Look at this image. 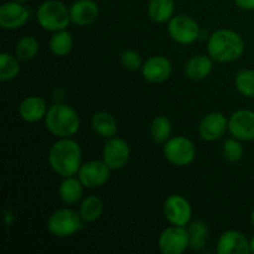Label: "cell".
Masks as SVG:
<instances>
[{
  "mask_svg": "<svg viewBox=\"0 0 254 254\" xmlns=\"http://www.w3.org/2000/svg\"><path fill=\"white\" fill-rule=\"evenodd\" d=\"M52 170L64 178L74 176L82 166V150L79 144L71 138H60L49 153Z\"/></svg>",
  "mask_w": 254,
  "mask_h": 254,
  "instance_id": "cell-1",
  "label": "cell"
},
{
  "mask_svg": "<svg viewBox=\"0 0 254 254\" xmlns=\"http://www.w3.org/2000/svg\"><path fill=\"white\" fill-rule=\"evenodd\" d=\"M207 52L215 61L233 62L245 52V41L233 30H217L208 39Z\"/></svg>",
  "mask_w": 254,
  "mask_h": 254,
  "instance_id": "cell-2",
  "label": "cell"
},
{
  "mask_svg": "<svg viewBox=\"0 0 254 254\" xmlns=\"http://www.w3.org/2000/svg\"><path fill=\"white\" fill-rule=\"evenodd\" d=\"M45 124L47 130L57 138H71L78 131L81 119L72 107L56 103L47 111Z\"/></svg>",
  "mask_w": 254,
  "mask_h": 254,
  "instance_id": "cell-3",
  "label": "cell"
},
{
  "mask_svg": "<svg viewBox=\"0 0 254 254\" xmlns=\"http://www.w3.org/2000/svg\"><path fill=\"white\" fill-rule=\"evenodd\" d=\"M36 17L42 29L52 32L64 30L71 21L68 7L60 0H45L37 9Z\"/></svg>",
  "mask_w": 254,
  "mask_h": 254,
  "instance_id": "cell-4",
  "label": "cell"
},
{
  "mask_svg": "<svg viewBox=\"0 0 254 254\" xmlns=\"http://www.w3.org/2000/svg\"><path fill=\"white\" fill-rule=\"evenodd\" d=\"M83 227L84 221L82 220L79 213L69 208L55 211L47 221V228L50 232L60 238L71 237Z\"/></svg>",
  "mask_w": 254,
  "mask_h": 254,
  "instance_id": "cell-5",
  "label": "cell"
},
{
  "mask_svg": "<svg viewBox=\"0 0 254 254\" xmlns=\"http://www.w3.org/2000/svg\"><path fill=\"white\" fill-rule=\"evenodd\" d=\"M164 155L166 160L176 166H186L196 156V146L185 136H174L164 144Z\"/></svg>",
  "mask_w": 254,
  "mask_h": 254,
  "instance_id": "cell-6",
  "label": "cell"
},
{
  "mask_svg": "<svg viewBox=\"0 0 254 254\" xmlns=\"http://www.w3.org/2000/svg\"><path fill=\"white\" fill-rule=\"evenodd\" d=\"M168 31L171 39L181 45L192 44L200 36V26L188 15H176L171 17Z\"/></svg>",
  "mask_w": 254,
  "mask_h": 254,
  "instance_id": "cell-7",
  "label": "cell"
},
{
  "mask_svg": "<svg viewBox=\"0 0 254 254\" xmlns=\"http://www.w3.org/2000/svg\"><path fill=\"white\" fill-rule=\"evenodd\" d=\"M159 251L163 254H181L190 247L189 231L181 226H170L161 232L158 241Z\"/></svg>",
  "mask_w": 254,
  "mask_h": 254,
  "instance_id": "cell-8",
  "label": "cell"
},
{
  "mask_svg": "<svg viewBox=\"0 0 254 254\" xmlns=\"http://www.w3.org/2000/svg\"><path fill=\"white\" fill-rule=\"evenodd\" d=\"M164 215L171 225L186 227L191 221L192 208L185 197L180 195H171L164 203Z\"/></svg>",
  "mask_w": 254,
  "mask_h": 254,
  "instance_id": "cell-9",
  "label": "cell"
},
{
  "mask_svg": "<svg viewBox=\"0 0 254 254\" xmlns=\"http://www.w3.org/2000/svg\"><path fill=\"white\" fill-rule=\"evenodd\" d=\"M111 176V169L103 160H92L83 164L78 171V179L84 188L97 189L103 186Z\"/></svg>",
  "mask_w": 254,
  "mask_h": 254,
  "instance_id": "cell-10",
  "label": "cell"
},
{
  "mask_svg": "<svg viewBox=\"0 0 254 254\" xmlns=\"http://www.w3.org/2000/svg\"><path fill=\"white\" fill-rule=\"evenodd\" d=\"M130 156L128 143L121 138H109L103 149V161L111 170H118L127 165Z\"/></svg>",
  "mask_w": 254,
  "mask_h": 254,
  "instance_id": "cell-11",
  "label": "cell"
},
{
  "mask_svg": "<svg viewBox=\"0 0 254 254\" xmlns=\"http://www.w3.org/2000/svg\"><path fill=\"white\" fill-rule=\"evenodd\" d=\"M29 17V9L22 2L12 0L0 6V26L4 30L20 29L26 24Z\"/></svg>",
  "mask_w": 254,
  "mask_h": 254,
  "instance_id": "cell-12",
  "label": "cell"
},
{
  "mask_svg": "<svg viewBox=\"0 0 254 254\" xmlns=\"http://www.w3.org/2000/svg\"><path fill=\"white\" fill-rule=\"evenodd\" d=\"M228 130L240 140H254V112L241 109L235 112L228 121Z\"/></svg>",
  "mask_w": 254,
  "mask_h": 254,
  "instance_id": "cell-13",
  "label": "cell"
},
{
  "mask_svg": "<svg viewBox=\"0 0 254 254\" xmlns=\"http://www.w3.org/2000/svg\"><path fill=\"white\" fill-rule=\"evenodd\" d=\"M228 129V121L220 112H212L206 114L198 126L200 136L206 141L218 140L225 135Z\"/></svg>",
  "mask_w": 254,
  "mask_h": 254,
  "instance_id": "cell-14",
  "label": "cell"
},
{
  "mask_svg": "<svg viewBox=\"0 0 254 254\" xmlns=\"http://www.w3.org/2000/svg\"><path fill=\"white\" fill-rule=\"evenodd\" d=\"M173 72V66L169 59L164 56H153L146 60L141 67L143 77L151 83L165 82Z\"/></svg>",
  "mask_w": 254,
  "mask_h": 254,
  "instance_id": "cell-15",
  "label": "cell"
},
{
  "mask_svg": "<svg viewBox=\"0 0 254 254\" xmlns=\"http://www.w3.org/2000/svg\"><path fill=\"white\" fill-rule=\"evenodd\" d=\"M218 254H248L251 253L250 242L243 233L230 230L222 233L216 247Z\"/></svg>",
  "mask_w": 254,
  "mask_h": 254,
  "instance_id": "cell-16",
  "label": "cell"
},
{
  "mask_svg": "<svg viewBox=\"0 0 254 254\" xmlns=\"http://www.w3.org/2000/svg\"><path fill=\"white\" fill-rule=\"evenodd\" d=\"M99 7L93 0H77L69 7L71 21L78 26H87L98 17Z\"/></svg>",
  "mask_w": 254,
  "mask_h": 254,
  "instance_id": "cell-17",
  "label": "cell"
},
{
  "mask_svg": "<svg viewBox=\"0 0 254 254\" xmlns=\"http://www.w3.org/2000/svg\"><path fill=\"white\" fill-rule=\"evenodd\" d=\"M46 102L37 96L26 97L19 106V114L21 119L29 123H36L46 117Z\"/></svg>",
  "mask_w": 254,
  "mask_h": 254,
  "instance_id": "cell-18",
  "label": "cell"
},
{
  "mask_svg": "<svg viewBox=\"0 0 254 254\" xmlns=\"http://www.w3.org/2000/svg\"><path fill=\"white\" fill-rule=\"evenodd\" d=\"M212 59L205 55H197L191 57L185 66L186 76L193 81H201L210 76L212 71Z\"/></svg>",
  "mask_w": 254,
  "mask_h": 254,
  "instance_id": "cell-19",
  "label": "cell"
},
{
  "mask_svg": "<svg viewBox=\"0 0 254 254\" xmlns=\"http://www.w3.org/2000/svg\"><path fill=\"white\" fill-rule=\"evenodd\" d=\"M83 188V184L81 183L79 179L68 176V178H64V180L60 185L59 196L62 202L67 203V205H74V203L79 202V200L82 198Z\"/></svg>",
  "mask_w": 254,
  "mask_h": 254,
  "instance_id": "cell-20",
  "label": "cell"
},
{
  "mask_svg": "<svg viewBox=\"0 0 254 254\" xmlns=\"http://www.w3.org/2000/svg\"><path fill=\"white\" fill-rule=\"evenodd\" d=\"M175 11L174 0H150L148 4V15L154 22L164 24L170 21Z\"/></svg>",
  "mask_w": 254,
  "mask_h": 254,
  "instance_id": "cell-21",
  "label": "cell"
},
{
  "mask_svg": "<svg viewBox=\"0 0 254 254\" xmlns=\"http://www.w3.org/2000/svg\"><path fill=\"white\" fill-rule=\"evenodd\" d=\"M92 127L98 135L103 138H113L118 130L116 119L107 112H97L92 117Z\"/></svg>",
  "mask_w": 254,
  "mask_h": 254,
  "instance_id": "cell-22",
  "label": "cell"
},
{
  "mask_svg": "<svg viewBox=\"0 0 254 254\" xmlns=\"http://www.w3.org/2000/svg\"><path fill=\"white\" fill-rule=\"evenodd\" d=\"M78 213L84 223L96 222L103 213V201L97 196H88L79 205Z\"/></svg>",
  "mask_w": 254,
  "mask_h": 254,
  "instance_id": "cell-23",
  "label": "cell"
},
{
  "mask_svg": "<svg viewBox=\"0 0 254 254\" xmlns=\"http://www.w3.org/2000/svg\"><path fill=\"white\" fill-rule=\"evenodd\" d=\"M73 46V39L71 32L64 30L56 31L50 39V50L54 55L59 57H64L69 54Z\"/></svg>",
  "mask_w": 254,
  "mask_h": 254,
  "instance_id": "cell-24",
  "label": "cell"
},
{
  "mask_svg": "<svg viewBox=\"0 0 254 254\" xmlns=\"http://www.w3.org/2000/svg\"><path fill=\"white\" fill-rule=\"evenodd\" d=\"M171 131H173V127L166 117L159 116L151 122L150 133L155 143L165 144L170 139Z\"/></svg>",
  "mask_w": 254,
  "mask_h": 254,
  "instance_id": "cell-25",
  "label": "cell"
},
{
  "mask_svg": "<svg viewBox=\"0 0 254 254\" xmlns=\"http://www.w3.org/2000/svg\"><path fill=\"white\" fill-rule=\"evenodd\" d=\"M19 59L16 56L7 54V52H2L0 55V81H11L19 74Z\"/></svg>",
  "mask_w": 254,
  "mask_h": 254,
  "instance_id": "cell-26",
  "label": "cell"
},
{
  "mask_svg": "<svg viewBox=\"0 0 254 254\" xmlns=\"http://www.w3.org/2000/svg\"><path fill=\"white\" fill-rule=\"evenodd\" d=\"M189 237H190V247L193 251H201L206 246L207 240V226L203 221H193L189 225Z\"/></svg>",
  "mask_w": 254,
  "mask_h": 254,
  "instance_id": "cell-27",
  "label": "cell"
},
{
  "mask_svg": "<svg viewBox=\"0 0 254 254\" xmlns=\"http://www.w3.org/2000/svg\"><path fill=\"white\" fill-rule=\"evenodd\" d=\"M39 41L34 36H24L19 40L15 47V56L21 61L34 59L39 52Z\"/></svg>",
  "mask_w": 254,
  "mask_h": 254,
  "instance_id": "cell-28",
  "label": "cell"
},
{
  "mask_svg": "<svg viewBox=\"0 0 254 254\" xmlns=\"http://www.w3.org/2000/svg\"><path fill=\"white\" fill-rule=\"evenodd\" d=\"M237 91L242 96L254 98V71L253 69H242L235 78Z\"/></svg>",
  "mask_w": 254,
  "mask_h": 254,
  "instance_id": "cell-29",
  "label": "cell"
},
{
  "mask_svg": "<svg viewBox=\"0 0 254 254\" xmlns=\"http://www.w3.org/2000/svg\"><path fill=\"white\" fill-rule=\"evenodd\" d=\"M222 154L226 160L230 163H236V161L241 160L243 156V146L240 143V139H227L223 143Z\"/></svg>",
  "mask_w": 254,
  "mask_h": 254,
  "instance_id": "cell-30",
  "label": "cell"
},
{
  "mask_svg": "<svg viewBox=\"0 0 254 254\" xmlns=\"http://www.w3.org/2000/svg\"><path fill=\"white\" fill-rule=\"evenodd\" d=\"M121 62L124 68L128 71H136L143 67L140 55L134 50H126L124 52H122Z\"/></svg>",
  "mask_w": 254,
  "mask_h": 254,
  "instance_id": "cell-31",
  "label": "cell"
},
{
  "mask_svg": "<svg viewBox=\"0 0 254 254\" xmlns=\"http://www.w3.org/2000/svg\"><path fill=\"white\" fill-rule=\"evenodd\" d=\"M235 2L243 10H254V0H235Z\"/></svg>",
  "mask_w": 254,
  "mask_h": 254,
  "instance_id": "cell-32",
  "label": "cell"
},
{
  "mask_svg": "<svg viewBox=\"0 0 254 254\" xmlns=\"http://www.w3.org/2000/svg\"><path fill=\"white\" fill-rule=\"evenodd\" d=\"M250 248H251V253L254 254V237L251 240L250 242Z\"/></svg>",
  "mask_w": 254,
  "mask_h": 254,
  "instance_id": "cell-33",
  "label": "cell"
},
{
  "mask_svg": "<svg viewBox=\"0 0 254 254\" xmlns=\"http://www.w3.org/2000/svg\"><path fill=\"white\" fill-rule=\"evenodd\" d=\"M251 220H252V223H253V226H254V210L252 211V215H251Z\"/></svg>",
  "mask_w": 254,
  "mask_h": 254,
  "instance_id": "cell-34",
  "label": "cell"
},
{
  "mask_svg": "<svg viewBox=\"0 0 254 254\" xmlns=\"http://www.w3.org/2000/svg\"><path fill=\"white\" fill-rule=\"evenodd\" d=\"M14 1H19V2H25V1H27V0H14Z\"/></svg>",
  "mask_w": 254,
  "mask_h": 254,
  "instance_id": "cell-35",
  "label": "cell"
}]
</instances>
